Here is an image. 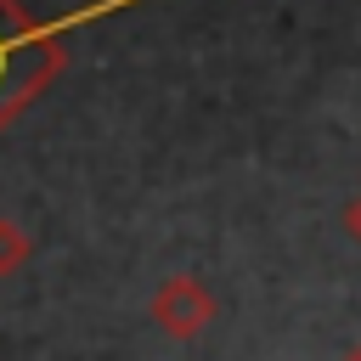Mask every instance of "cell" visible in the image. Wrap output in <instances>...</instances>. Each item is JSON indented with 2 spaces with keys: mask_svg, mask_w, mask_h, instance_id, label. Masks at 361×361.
Here are the masks:
<instances>
[{
  "mask_svg": "<svg viewBox=\"0 0 361 361\" xmlns=\"http://www.w3.org/2000/svg\"><path fill=\"white\" fill-rule=\"evenodd\" d=\"M147 322L169 338H197L209 322H214V293L197 282V276H169L152 305H147Z\"/></svg>",
  "mask_w": 361,
  "mask_h": 361,
  "instance_id": "1",
  "label": "cell"
},
{
  "mask_svg": "<svg viewBox=\"0 0 361 361\" xmlns=\"http://www.w3.org/2000/svg\"><path fill=\"white\" fill-rule=\"evenodd\" d=\"M28 254H34V237H28L17 220H0V276L23 271V265H28Z\"/></svg>",
  "mask_w": 361,
  "mask_h": 361,
  "instance_id": "2",
  "label": "cell"
},
{
  "mask_svg": "<svg viewBox=\"0 0 361 361\" xmlns=\"http://www.w3.org/2000/svg\"><path fill=\"white\" fill-rule=\"evenodd\" d=\"M344 226H350V231H355V243H361V197L344 209Z\"/></svg>",
  "mask_w": 361,
  "mask_h": 361,
  "instance_id": "3",
  "label": "cell"
},
{
  "mask_svg": "<svg viewBox=\"0 0 361 361\" xmlns=\"http://www.w3.org/2000/svg\"><path fill=\"white\" fill-rule=\"evenodd\" d=\"M344 361H361V344H355V350H350V355H344Z\"/></svg>",
  "mask_w": 361,
  "mask_h": 361,
  "instance_id": "4",
  "label": "cell"
}]
</instances>
